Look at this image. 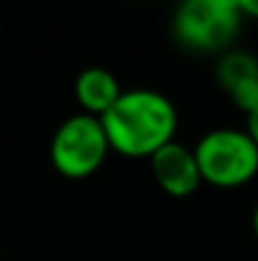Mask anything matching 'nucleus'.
<instances>
[{
	"instance_id": "f257e3e1",
	"label": "nucleus",
	"mask_w": 258,
	"mask_h": 261,
	"mask_svg": "<svg viewBox=\"0 0 258 261\" xmlns=\"http://www.w3.org/2000/svg\"><path fill=\"white\" fill-rule=\"evenodd\" d=\"M177 107L157 89H129L101 117L109 147L124 158H152L177 135Z\"/></svg>"
},
{
	"instance_id": "f03ea898",
	"label": "nucleus",
	"mask_w": 258,
	"mask_h": 261,
	"mask_svg": "<svg viewBox=\"0 0 258 261\" xmlns=\"http://www.w3.org/2000/svg\"><path fill=\"white\" fill-rule=\"evenodd\" d=\"M192 150L203 182L213 188L236 190L258 175V147L246 129L215 127L205 132Z\"/></svg>"
},
{
	"instance_id": "7ed1b4c3",
	"label": "nucleus",
	"mask_w": 258,
	"mask_h": 261,
	"mask_svg": "<svg viewBox=\"0 0 258 261\" xmlns=\"http://www.w3.org/2000/svg\"><path fill=\"white\" fill-rule=\"evenodd\" d=\"M243 25L236 0H180L172 33L180 46L197 54H225Z\"/></svg>"
},
{
	"instance_id": "20e7f679",
	"label": "nucleus",
	"mask_w": 258,
	"mask_h": 261,
	"mask_svg": "<svg viewBox=\"0 0 258 261\" xmlns=\"http://www.w3.org/2000/svg\"><path fill=\"white\" fill-rule=\"evenodd\" d=\"M111 152L109 137L104 132L101 117L94 114H71L66 117L48 145V158L53 170L69 180H84L96 173L106 155Z\"/></svg>"
},
{
	"instance_id": "39448f33",
	"label": "nucleus",
	"mask_w": 258,
	"mask_h": 261,
	"mask_svg": "<svg viewBox=\"0 0 258 261\" xmlns=\"http://www.w3.org/2000/svg\"><path fill=\"white\" fill-rule=\"evenodd\" d=\"M150 170L157 185L172 198H187L203 185L195 150L172 140L150 158Z\"/></svg>"
},
{
	"instance_id": "423d86ee",
	"label": "nucleus",
	"mask_w": 258,
	"mask_h": 261,
	"mask_svg": "<svg viewBox=\"0 0 258 261\" xmlns=\"http://www.w3.org/2000/svg\"><path fill=\"white\" fill-rule=\"evenodd\" d=\"M215 76L238 109L251 112L258 107V56L251 51L228 48L225 54H220Z\"/></svg>"
},
{
	"instance_id": "0eeeda50",
	"label": "nucleus",
	"mask_w": 258,
	"mask_h": 261,
	"mask_svg": "<svg viewBox=\"0 0 258 261\" xmlns=\"http://www.w3.org/2000/svg\"><path fill=\"white\" fill-rule=\"evenodd\" d=\"M122 91L124 89L119 79L104 66H89L74 82V96L81 112L94 117H104L111 109V104L122 96Z\"/></svg>"
},
{
	"instance_id": "6e6552de",
	"label": "nucleus",
	"mask_w": 258,
	"mask_h": 261,
	"mask_svg": "<svg viewBox=\"0 0 258 261\" xmlns=\"http://www.w3.org/2000/svg\"><path fill=\"white\" fill-rule=\"evenodd\" d=\"M246 132H248V137L256 142L258 147V107H253L251 112H246Z\"/></svg>"
},
{
	"instance_id": "1a4fd4ad",
	"label": "nucleus",
	"mask_w": 258,
	"mask_h": 261,
	"mask_svg": "<svg viewBox=\"0 0 258 261\" xmlns=\"http://www.w3.org/2000/svg\"><path fill=\"white\" fill-rule=\"evenodd\" d=\"M236 5H238V10H241L243 18L258 20V0H236Z\"/></svg>"
},
{
	"instance_id": "9d476101",
	"label": "nucleus",
	"mask_w": 258,
	"mask_h": 261,
	"mask_svg": "<svg viewBox=\"0 0 258 261\" xmlns=\"http://www.w3.org/2000/svg\"><path fill=\"white\" fill-rule=\"evenodd\" d=\"M253 233H256V239H258V203H256V208H253Z\"/></svg>"
}]
</instances>
